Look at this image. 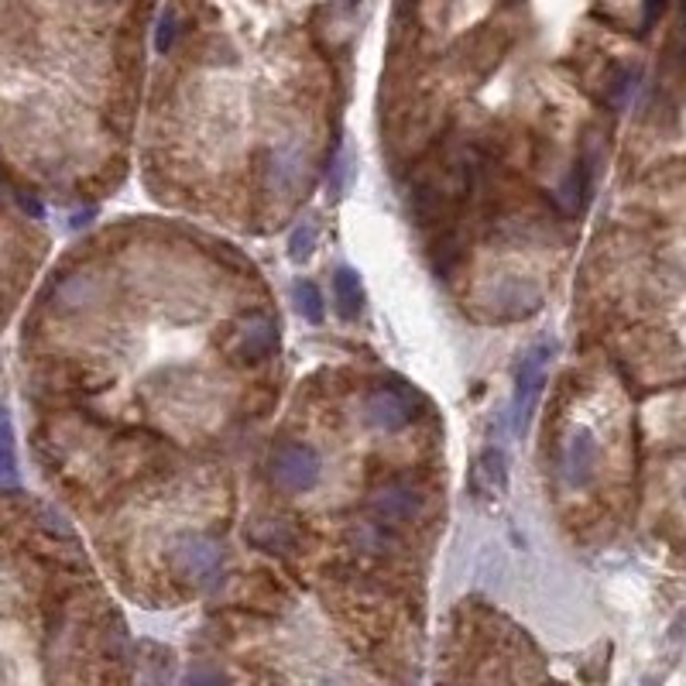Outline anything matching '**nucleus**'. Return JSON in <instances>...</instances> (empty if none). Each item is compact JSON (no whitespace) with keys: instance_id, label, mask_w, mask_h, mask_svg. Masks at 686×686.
Returning <instances> with one entry per match:
<instances>
[{"instance_id":"21","label":"nucleus","mask_w":686,"mask_h":686,"mask_svg":"<svg viewBox=\"0 0 686 686\" xmlns=\"http://www.w3.org/2000/svg\"><path fill=\"white\" fill-rule=\"evenodd\" d=\"M175 34H178V21H175V14H172V11H165V14H162V21H158V34H155V45H158V52H168V49L175 45Z\"/></svg>"},{"instance_id":"16","label":"nucleus","mask_w":686,"mask_h":686,"mask_svg":"<svg viewBox=\"0 0 686 686\" xmlns=\"http://www.w3.org/2000/svg\"><path fill=\"white\" fill-rule=\"evenodd\" d=\"M293 303H296L299 316L309 319L313 327H319L322 316H327V309H322V296H319V288L313 281H296L293 285Z\"/></svg>"},{"instance_id":"8","label":"nucleus","mask_w":686,"mask_h":686,"mask_svg":"<svg viewBox=\"0 0 686 686\" xmlns=\"http://www.w3.org/2000/svg\"><path fill=\"white\" fill-rule=\"evenodd\" d=\"M365 419L378 432H399V429H406L416 419V402H412L409 391L388 385V388H378V391L368 395Z\"/></svg>"},{"instance_id":"20","label":"nucleus","mask_w":686,"mask_h":686,"mask_svg":"<svg viewBox=\"0 0 686 686\" xmlns=\"http://www.w3.org/2000/svg\"><path fill=\"white\" fill-rule=\"evenodd\" d=\"M632 86H635V69H618L607 83V106L622 111V106L628 103V96H632Z\"/></svg>"},{"instance_id":"5","label":"nucleus","mask_w":686,"mask_h":686,"mask_svg":"<svg viewBox=\"0 0 686 686\" xmlns=\"http://www.w3.org/2000/svg\"><path fill=\"white\" fill-rule=\"evenodd\" d=\"M546 368H550V347H535L522 357L519 375H515V395H512V419H515V432L529 429L532 416H535V402L543 395L546 385Z\"/></svg>"},{"instance_id":"1","label":"nucleus","mask_w":686,"mask_h":686,"mask_svg":"<svg viewBox=\"0 0 686 686\" xmlns=\"http://www.w3.org/2000/svg\"><path fill=\"white\" fill-rule=\"evenodd\" d=\"M268 478L278 491L288 494H303L313 491L322 478V460L313 447L296 443V440H281L272 447L268 457Z\"/></svg>"},{"instance_id":"3","label":"nucleus","mask_w":686,"mask_h":686,"mask_svg":"<svg viewBox=\"0 0 686 686\" xmlns=\"http://www.w3.org/2000/svg\"><path fill=\"white\" fill-rule=\"evenodd\" d=\"M278 344H281L278 322L265 313H255V316H244L234 327L227 350L237 365H262V360L278 354Z\"/></svg>"},{"instance_id":"15","label":"nucleus","mask_w":686,"mask_h":686,"mask_svg":"<svg viewBox=\"0 0 686 686\" xmlns=\"http://www.w3.org/2000/svg\"><path fill=\"white\" fill-rule=\"evenodd\" d=\"M587 162H576L573 165V172L566 175V183L560 186V193H556V199H560V206L566 209V213H581L584 209V203H587Z\"/></svg>"},{"instance_id":"4","label":"nucleus","mask_w":686,"mask_h":686,"mask_svg":"<svg viewBox=\"0 0 686 686\" xmlns=\"http://www.w3.org/2000/svg\"><path fill=\"white\" fill-rule=\"evenodd\" d=\"M539 303H543V293L532 281L515 275L494 278L481 293V306L488 309L491 319H525L529 313L539 309Z\"/></svg>"},{"instance_id":"14","label":"nucleus","mask_w":686,"mask_h":686,"mask_svg":"<svg viewBox=\"0 0 686 686\" xmlns=\"http://www.w3.org/2000/svg\"><path fill=\"white\" fill-rule=\"evenodd\" d=\"M350 543L357 550H365V553H391L395 550V535H391V525L385 522H357L350 529Z\"/></svg>"},{"instance_id":"19","label":"nucleus","mask_w":686,"mask_h":686,"mask_svg":"<svg viewBox=\"0 0 686 686\" xmlns=\"http://www.w3.org/2000/svg\"><path fill=\"white\" fill-rule=\"evenodd\" d=\"M316 237H319L316 224H299L293 231V237H288V258H293L296 265H306L316 250Z\"/></svg>"},{"instance_id":"12","label":"nucleus","mask_w":686,"mask_h":686,"mask_svg":"<svg viewBox=\"0 0 686 686\" xmlns=\"http://www.w3.org/2000/svg\"><path fill=\"white\" fill-rule=\"evenodd\" d=\"M354 175H357V158H354V144L344 137L337 144V152H334V162H330V175H327V193L330 199H340L350 193L354 186Z\"/></svg>"},{"instance_id":"6","label":"nucleus","mask_w":686,"mask_h":686,"mask_svg":"<svg viewBox=\"0 0 686 686\" xmlns=\"http://www.w3.org/2000/svg\"><path fill=\"white\" fill-rule=\"evenodd\" d=\"M368 512H371L378 522L391 525V529H406V525H412V522L419 519V512H422V491H419L412 481H402V478H399V481H388V484H381V488L371 491Z\"/></svg>"},{"instance_id":"18","label":"nucleus","mask_w":686,"mask_h":686,"mask_svg":"<svg viewBox=\"0 0 686 686\" xmlns=\"http://www.w3.org/2000/svg\"><path fill=\"white\" fill-rule=\"evenodd\" d=\"M0 478L14 481L18 478V453H14V429L8 412H0Z\"/></svg>"},{"instance_id":"10","label":"nucleus","mask_w":686,"mask_h":686,"mask_svg":"<svg viewBox=\"0 0 686 686\" xmlns=\"http://www.w3.org/2000/svg\"><path fill=\"white\" fill-rule=\"evenodd\" d=\"M471 488L484 498H498L509 488V467H504V453L488 447L478 460H474V471H471Z\"/></svg>"},{"instance_id":"13","label":"nucleus","mask_w":686,"mask_h":686,"mask_svg":"<svg viewBox=\"0 0 686 686\" xmlns=\"http://www.w3.org/2000/svg\"><path fill=\"white\" fill-rule=\"evenodd\" d=\"M334 296H337V313L344 319H357L360 309H365V288H360V278L350 268H340L334 275Z\"/></svg>"},{"instance_id":"9","label":"nucleus","mask_w":686,"mask_h":686,"mask_svg":"<svg viewBox=\"0 0 686 686\" xmlns=\"http://www.w3.org/2000/svg\"><path fill=\"white\" fill-rule=\"evenodd\" d=\"M597 460H601V450H597V440L594 432L587 429H576L573 437L566 440L563 447V460H560V478L566 488L581 491L594 481L597 474Z\"/></svg>"},{"instance_id":"2","label":"nucleus","mask_w":686,"mask_h":686,"mask_svg":"<svg viewBox=\"0 0 686 686\" xmlns=\"http://www.w3.org/2000/svg\"><path fill=\"white\" fill-rule=\"evenodd\" d=\"M221 543L203 532H178L168 546V563L172 570L190 584H206L209 576L221 570Z\"/></svg>"},{"instance_id":"23","label":"nucleus","mask_w":686,"mask_h":686,"mask_svg":"<svg viewBox=\"0 0 686 686\" xmlns=\"http://www.w3.org/2000/svg\"><path fill=\"white\" fill-rule=\"evenodd\" d=\"M0 193H4V186H0ZM0 199H4V196H0Z\"/></svg>"},{"instance_id":"22","label":"nucleus","mask_w":686,"mask_h":686,"mask_svg":"<svg viewBox=\"0 0 686 686\" xmlns=\"http://www.w3.org/2000/svg\"><path fill=\"white\" fill-rule=\"evenodd\" d=\"M666 11V0H642V31L653 28Z\"/></svg>"},{"instance_id":"7","label":"nucleus","mask_w":686,"mask_h":686,"mask_svg":"<svg viewBox=\"0 0 686 686\" xmlns=\"http://www.w3.org/2000/svg\"><path fill=\"white\" fill-rule=\"evenodd\" d=\"M306 165H309V152L299 137H288V141L275 144L272 155L265 158V190L272 196L296 193L306 178Z\"/></svg>"},{"instance_id":"11","label":"nucleus","mask_w":686,"mask_h":686,"mask_svg":"<svg viewBox=\"0 0 686 686\" xmlns=\"http://www.w3.org/2000/svg\"><path fill=\"white\" fill-rule=\"evenodd\" d=\"M250 539L262 546V550H272V553H293L299 546V535L296 529L288 525L285 519H262L250 529Z\"/></svg>"},{"instance_id":"17","label":"nucleus","mask_w":686,"mask_h":686,"mask_svg":"<svg viewBox=\"0 0 686 686\" xmlns=\"http://www.w3.org/2000/svg\"><path fill=\"white\" fill-rule=\"evenodd\" d=\"M93 299V275H69L59 285V306L65 309H80Z\"/></svg>"}]
</instances>
